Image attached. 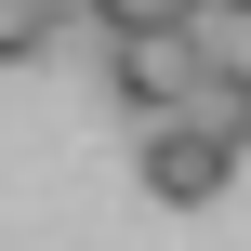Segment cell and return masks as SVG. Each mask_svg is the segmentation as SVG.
Here are the masks:
<instances>
[{"instance_id":"6da1fadb","label":"cell","mask_w":251,"mask_h":251,"mask_svg":"<svg viewBox=\"0 0 251 251\" xmlns=\"http://www.w3.org/2000/svg\"><path fill=\"white\" fill-rule=\"evenodd\" d=\"M199 13H159V26H106V93L132 106V119H172L185 106V79H199Z\"/></svg>"},{"instance_id":"7a4b0ae2","label":"cell","mask_w":251,"mask_h":251,"mask_svg":"<svg viewBox=\"0 0 251 251\" xmlns=\"http://www.w3.org/2000/svg\"><path fill=\"white\" fill-rule=\"evenodd\" d=\"M225 172H238V146H212L199 119H146V199L159 212H212Z\"/></svg>"},{"instance_id":"3957f363","label":"cell","mask_w":251,"mask_h":251,"mask_svg":"<svg viewBox=\"0 0 251 251\" xmlns=\"http://www.w3.org/2000/svg\"><path fill=\"white\" fill-rule=\"evenodd\" d=\"M172 119H199L212 146H251V66H238V53H199V79H185Z\"/></svg>"},{"instance_id":"277c9868","label":"cell","mask_w":251,"mask_h":251,"mask_svg":"<svg viewBox=\"0 0 251 251\" xmlns=\"http://www.w3.org/2000/svg\"><path fill=\"white\" fill-rule=\"evenodd\" d=\"M26 53H53V0H0V66H26Z\"/></svg>"},{"instance_id":"5b68a950","label":"cell","mask_w":251,"mask_h":251,"mask_svg":"<svg viewBox=\"0 0 251 251\" xmlns=\"http://www.w3.org/2000/svg\"><path fill=\"white\" fill-rule=\"evenodd\" d=\"M106 26H159V13H199V0H93Z\"/></svg>"},{"instance_id":"8992f818","label":"cell","mask_w":251,"mask_h":251,"mask_svg":"<svg viewBox=\"0 0 251 251\" xmlns=\"http://www.w3.org/2000/svg\"><path fill=\"white\" fill-rule=\"evenodd\" d=\"M199 13H251V0H199Z\"/></svg>"}]
</instances>
